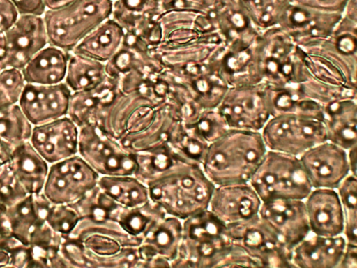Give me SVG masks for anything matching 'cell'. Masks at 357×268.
I'll return each instance as SVG.
<instances>
[{
    "label": "cell",
    "instance_id": "cell-18",
    "mask_svg": "<svg viewBox=\"0 0 357 268\" xmlns=\"http://www.w3.org/2000/svg\"><path fill=\"white\" fill-rule=\"evenodd\" d=\"M100 256L117 254L126 247L139 246L142 239L127 233L111 219L95 220L82 218L66 237Z\"/></svg>",
    "mask_w": 357,
    "mask_h": 268
},
{
    "label": "cell",
    "instance_id": "cell-46",
    "mask_svg": "<svg viewBox=\"0 0 357 268\" xmlns=\"http://www.w3.org/2000/svg\"><path fill=\"white\" fill-rule=\"evenodd\" d=\"M26 83L19 68H6L0 72V84L15 104L18 103Z\"/></svg>",
    "mask_w": 357,
    "mask_h": 268
},
{
    "label": "cell",
    "instance_id": "cell-11",
    "mask_svg": "<svg viewBox=\"0 0 357 268\" xmlns=\"http://www.w3.org/2000/svg\"><path fill=\"white\" fill-rule=\"evenodd\" d=\"M234 245L243 249L258 267H294L292 251L287 248L257 214L238 223L227 225Z\"/></svg>",
    "mask_w": 357,
    "mask_h": 268
},
{
    "label": "cell",
    "instance_id": "cell-42",
    "mask_svg": "<svg viewBox=\"0 0 357 268\" xmlns=\"http://www.w3.org/2000/svg\"><path fill=\"white\" fill-rule=\"evenodd\" d=\"M209 144L192 130L183 126L169 146L186 161L201 165Z\"/></svg>",
    "mask_w": 357,
    "mask_h": 268
},
{
    "label": "cell",
    "instance_id": "cell-44",
    "mask_svg": "<svg viewBox=\"0 0 357 268\" xmlns=\"http://www.w3.org/2000/svg\"><path fill=\"white\" fill-rule=\"evenodd\" d=\"M81 219L70 204L51 203L46 216L50 228L62 237H68Z\"/></svg>",
    "mask_w": 357,
    "mask_h": 268
},
{
    "label": "cell",
    "instance_id": "cell-12",
    "mask_svg": "<svg viewBox=\"0 0 357 268\" xmlns=\"http://www.w3.org/2000/svg\"><path fill=\"white\" fill-rule=\"evenodd\" d=\"M99 177L77 154L50 165L42 192L53 204H71L94 188Z\"/></svg>",
    "mask_w": 357,
    "mask_h": 268
},
{
    "label": "cell",
    "instance_id": "cell-14",
    "mask_svg": "<svg viewBox=\"0 0 357 268\" xmlns=\"http://www.w3.org/2000/svg\"><path fill=\"white\" fill-rule=\"evenodd\" d=\"M357 2L349 0L331 34L305 52L319 54L333 62L348 81L356 85Z\"/></svg>",
    "mask_w": 357,
    "mask_h": 268
},
{
    "label": "cell",
    "instance_id": "cell-35",
    "mask_svg": "<svg viewBox=\"0 0 357 268\" xmlns=\"http://www.w3.org/2000/svg\"><path fill=\"white\" fill-rule=\"evenodd\" d=\"M97 185L123 207H137L150 200L147 186L134 175L100 176Z\"/></svg>",
    "mask_w": 357,
    "mask_h": 268
},
{
    "label": "cell",
    "instance_id": "cell-51",
    "mask_svg": "<svg viewBox=\"0 0 357 268\" xmlns=\"http://www.w3.org/2000/svg\"><path fill=\"white\" fill-rule=\"evenodd\" d=\"M357 267V244L347 243L337 267L356 268Z\"/></svg>",
    "mask_w": 357,
    "mask_h": 268
},
{
    "label": "cell",
    "instance_id": "cell-43",
    "mask_svg": "<svg viewBox=\"0 0 357 268\" xmlns=\"http://www.w3.org/2000/svg\"><path fill=\"white\" fill-rule=\"evenodd\" d=\"M183 126L208 144L220 137L229 128L218 108L203 110L193 123Z\"/></svg>",
    "mask_w": 357,
    "mask_h": 268
},
{
    "label": "cell",
    "instance_id": "cell-53",
    "mask_svg": "<svg viewBox=\"0 0 357 268\" xmlns=\"http://www.w3.org/2000/svg\"><path fill=\"white\" fill-rule=\"evenodd\" d=\"M13 148L0 140V165L9 161Z\"/></svg>",
    "mask_w": 357,
    "mask_h": 268
},
{
    "label": "cell",
    "instance_id": "cell-33",
    "mask_svg": "<svg viewBox=\"0 0 357 268\" xmlns=\"http://www.w3.org/2000/svg\"><path fill=\"white\" fill-rule=\"evenodd\" d=\"M167 214L151 200L144 204L127 207L117 204L109 218L116 222L129 234L142 239L146 231Z\"/></svg>",
    "mask_w": 357,
    "mask_h": 268
},
{
    "label": "cell",
    "instance_id": "cell-26",
    "mask_svg": "<svg viewBox=\"0 0 357 268\" xmlns=\"http://www.w3.org/2000/svg\"><path fill=\"white\" fill-rule=\"evenodd\" d=\"M347 244L342 234L324 237L310 233L291 252L294 267L334 268L339 264Z\"/></svg>",
    "mask_w": 357,
    "mask_h": 268
},
{
    "label": "cell",
    "instance_id": "cell-31",
    "mask_svg": "<svg viewBox=\"0 0 357 268\" xmlns=\"http://www.w3.org/2000/svg\"><path fill=\"white\" fill-rule=\"evenodd\" d=\"M124 36L123 28L110 17L89 32L70 52L106 63L119 50Z\"/></svg>",
    "mask_w": 357,
    "mask_h": 268
},
{
    "label": "cell",
    "instance_id": "cell-20",
    "mask_svg": "<svg viewBox=\"0 0 357 268\" xmlns=\"http://www.w3.org/2000/svg\"><path fill=\"white\" fill-rule=\"evenodd\" d=\"M71 94L64 82L26 83L17 104L29 122L36 126L67 116Z\"/></svg>",
    "mask_w": 357,
    "mask_h": 268
},
{
    "label": "cell",
    "instance_id": "cell-47",
    "mask_svg": "<svg viewBox=\"0 0 357 268\" xmlns=\"http://www.w3.org/2000/svg\"><path fill=\"white\" fill-rule=\"evenodd\" d=\"M162 13L165 12H190L202 13L203 0H159Z\"/></svg>",
    "mask_w": 357,
    "mask_h": 268
},
{
    "label": "cell",
    "instance_id": "cell-24",
    "mask_svg": "<svg viewBox=\"0 0 357 268\" xmlns=\"http://www.w3.org/2000/svg\"><path fill=\"white\" fill-rule=\"evenodd\" d=\"M183 126L177 109L165 100L156 107L153 119L145 128L126 134L119 141L130 152H146L169 146Z\"/></svg>",
    "mask_w": 357,
    "mask_h": 268
},
{
    "label": "cell",
    "instance_id": "cell-38",
    "mask_svg": "<svg viewBox=\"0 0 357 268\" xmlns=\"http://www.w3.org/2000/svg\"><path fill=\"white\" fill-rule=\"evenodd\" d=\"M253 24L263 31L277 26L289 0H237Z\"/></svg>",
    "mask_w": 357,
    "mask_h": 268
},
{
    "label": "cell",
    "instance_id": "cell-16",
    "mask_svg": "<svg viewBox=\"0 0 357 268\" xmlns=\"http://www.w3.org/2000/svg\"><path fill=\"white\" fill-rule=\"evenodd\" d=\"M258 215L291 251L310 233L304 200L261 202Z\"/></svg>",
    "mask_w": 357,
    "mask_h": 268
},
{
    "label": "cell",
    "instance_id": "cell-28",
    "mask_svg": "<svg viewBox=\"0 0 357 268\" xmlns=\"http://www.w3.org/2000/svg\"><path fill=\"white\" fill-rule=\"evenodd\" d=\"M8 165L26 193H42L50 165L35 150L29 140L13 148Z\"/></svg>",
    "mask_w": 357,
    "mask_h": 268
},
{
    "label": "cell",
    "instance_id": "cell-27",
    "mask_svg": "<svg viewBox=\"0 0 357 268\" xmlns=\"http://www.w3.org/2000/svg\"><path fill=\"white\" fill-rule=\"evenodd\" d=\"M327 140L346 151L357 145V106L355 99H341L323 105Z\"/></svg>",
    "mask_w": 357,
    "mask_h": 268
},
{
    "label": "cell",
    "instance_id": "cell-22",
    "mask_svg": "<svg viewBox=\"0 0 357 268\" xmlns=\"http://www.w3.org/2000/svg\"><path fill=\"white\" fill-rule=\"evenodd\" d=\"M79 128L68 117L33 126L29 142L49 165L78 154Z\"/></svg>",
    "mask_w": 357,
    "mask_h": 268
},
{
    "label": "cell",
    "instance_id": "cell-10",
    "mask_svg": "<svg viewBox=\"0 0 357 268\" xmlns=\"http://www.w3.org/2000/svg\"><path fill=\"white\" fill-rule=\"evenodd\" d=\"M261 31L255 29L225 42L210 61L229 87L261 82L259 45Z\"/></svg>",
    "mask_w": 357,
    "mask_h": 268
},
{
    "label": "cell",
    "instance_id": "cell-40",
    "mask_svg": "<svg viewBox=\"0 0 357 268\" xmlns=\"http://www.w3.org/2000/svg\"><path fill=\"white\" fill-rule=\"evenodd\" d=\"M303 62L310 77L318 82L331 86L356 88L333 62L319 54L304 51Z\"/></svg>",
    "mask_w": 357,
    "mask_h": 268
},
{
    "label": "cell",
    "instance_id": "cell-5",
    "mask_svg": "<svg viewBox=\"0 0 357 268\" xmlns=\"http://www.w3.org/2000/svg\"><path fill=\"white\" fill-rule=\"evenodd\" d=\"M248 182L261 202L304 200L312 189L298 156L268 149Z\"/></svg>",
    "mask_w": 357,
    "mask_h": 268
},
{
    "label": "cell",
    "instance_id": "cell-30",
    "mask_svg": "<svg viewBox=\"0 0 357 268\" xmlns=\"http://www.w3.org/2000/svg\"><path fill=\"white\" fill-rule=\"evenodd\" d=\"M70 52L47 45L22 69L26 83L55 84L64 81Z\"/></svg>",
    "mask_w": 357,
    "mask_h": 268
},
{
    "label": "cell",
    "instance_id": "cell-49",
    "mask_svg": "<svg viewBox=\"0 0 357 268\" xmlns=\"http://www.w3.org/2000/svg\"><path fill=\"white\" fill-rule=\"evenodd\" d=\"M20 14L10 0H0V34H4L17 20Z\"/></svg>",
    "mask_w": 357,
    "mask_h": 268
},
{
    "label": "cell",
    "instance_id": "cell-34",
    "mask_svg": "<svg viewBox=\"0 0 357 268\" xmlns=\"http://www.w3.org/2000/svg\"><path fill=\"white\" fill-rule=\"evenodd\" d=\"M107 77L105 63L70 52L63 82L72 92L93 89Z\"/></svg>",
    "mask_w": 357,
    "mask_h": 268
},
{
    "label": "cell",
    "instance_id": "cell-45",
    "mask_svg": "<svg viewBox=\"0 0 357 268\" xmlns=\"http://www.w3.org/2000/svg\"><path fill=\"white\" fill-rule=\"evenodd\" d=\"M28 193L14 177L8 161L0 165V207L6 209Z\"/></svg>",
    "mask_w": 357,
    "mask_h": 268
},
{
    "label": "cell",
    "instance_id": "cell-37",
    "mask_svg": "<svg viewBox=\"0 0 357 268\" xmlns=\"http://www.w3.org/2000/svg\"><path fill=\"white\" fill-rule=\"evenodd\" d=\"M32 128L17 103L0 110V140L11 147L29 141Z\"/></svg>",
    "mask_w": 357,
    "mask_h": 268
},
{
    "label": "cell",
    "instance_id": "cell-23",
    "mask_svg": "<svg viewBox=\"0 0 357 268\" xmlns=\"http://www.w3.org/2000/svg\"><path fill=\"white\" fill-rule=\"evenodd\" d=\"M261 200L249 182L215 186L208 209L226 225L248 221L258 214Z\"/></svg>",
    "mask_w": 357,
    "mask_h": 268
},
{
    "label": "cell",
    "instance_id": "cell-36",
    "mask_svg": "<svg viewBox=\"0 0 357 268\" xmlns=\"http://www.w3.org/2000/svg\"><path fill=\"white\" fill-rule=\"evenodd\" d=\"M162 13L159 0H116L111 17L129 31L141 22L157 18Z\"/></svg>",
    "mask_w": 357,
    "mask_h": 268
},
{
    "label": "cell",
    "instance_id": "cell-55",
    "mask_svg": "<svg viewBox=\"0 0 357 268\" xmlns=\"http://www.w3.org/2000/svg\"><path fill=\"white\" fill-rule=\"evenodd\" d=\"M15 104L11 100L6 91L0 84V110Z\"/></svg>",
    "mask_w": 357,
    "mask_h": 268
},
{
    "label": "cell",
    "instance_id": "cell-8",
    "mask_svg": "<svg viewBox=\"0 0 357 268\" xmlns=\"http://www.w3.org/2000/svg\"><path fill=\"white\" fill-rule=\"evenodd\" d=\"M260 132L268 150L296 156L327 141L321 119L296 114L271 117Z\"/></svg>",
    "mask_w": 357,
    "mask_h": 268
},
{
    "label": "cell",
    "instance_id": "cell-7",
    "mask_svg": "<svg viewBox=\"0 0 357 268\" xmlns=\"http://www.w3.org/2000/svg\"><path fill=\"white\" fill-rule=\"evenodd\" d=\"M51 203L42 192L27 194L7 207L2 222L5 234L25 246L59 249L63 237L46 221Z\"/></svg>",
    "mask_w": 357,
    "mask_h": 268
},
{
    "label": "cell",
    "instance_id": "cell-25",
    "mask_svg": "<svg viewBox=\"0 0 357 268\" xmlns=\"http://www.w3.org/2000/svg\"><path fill=\"white\" fill-rule=\"evenodd\" d=\"M304 202L311 233L324 237L343 234L344 211L335 189L312 188Z\"/></svg>",
    "mask_w": 357,
    "mask_h": 268
},
{
    "label": "cell",
    "instance_id": "cell-52",
    "mask_svg": "<svg viewBox=\"0 0 357 268\" xmlns=\"http://www.w3.org/2000/svg\"><path fill=\"white\" fill-rule=\"evenodd\" d=\"M46 10H56L70 4L74 0H43Z\"/></svg>",
    "mask_w": 357,
    "mask_h": 268
},
{
    "label": "cell",
    "instance_id": "cell-6",
    "mask_svg": "<svg viewBox=\"0 0 357 268\" xmlns=\"http://www.w3.org/2000/svg\"><path fill=\"white\" fill-rule=\"evenodd\" d=\"M112 6V0H74L63 8L46 10L43 17L48 45L71 52L89 32L111 17Z\"/></svg>",
    "mask_w": 357,
    "mask_h": 268
},
{
    "label": "cell",
    "instance_id": "cell-50",
    "mask_svg": "<svg viewBox=\"0 0 357 268\" xmlns=\"http://www.w3.org/2000/svg\"><path fill=\"white\" fill-rule=\"evenodd\" d=\"M20 15L43 16L46 10L43 0H10Z\"/></svg>",
    "mask_w": 357,
    "mask_h": 268
},
{
    "label": "cell",
    "instance_id": "cell-3",
    "mask_svg": "<svg viewBox=\"0 0 357 268\" xmlns=\"http://www.w3.org/2000/svg\"><path fill=\"white\" fill-rule=\"evenodd\" d=\"M178 253L170 267H222L232 242L227 225L208 209L182 221Z\"/></svg>",
    "mask_w": 357,
    "mask_h": 268
},
{
    "label": "cell",
    "instance_id": "cell-21",
    "mask_svg": "<svg viewBox=\"0 0 357 268\" xmlns=\"http://www.w3.org/2000/svg\"><path fill=\"white\" fill-rule=\"evenodd\" d=\"M6 68L22 70L28 61L48 45L43 16L20 15L15 23L4 33Z\"/></svg>",
    "mask_w": 357,
    "mask_h": 268
},
{
    "label": "cell",
    "instance_id": "cell-54",
    "mask_svg": "<svg viewBox=\"0 0 357 268\" xmlns=\"http://www.w3.org/2000/svg\"><path fill=\"white\" fill-rule=\"evenodd\" d=\"M350 174L356 177V146L347 150Z\"/></svg>",
    "mask_w": 357,
    "mask_h": 268
},
{
    "label": "cell",
    "instance_id": "cell-15",
    "mask_svg": "<svg viewBox=\"0 0 357 268\" xmlns=\"http://www.w3.org/2000/svg\"><path fill=\"white\" fill-rule=\"evenodd\" d=\"M342 13H329L289 3L278 24L302 49L319 45L328 37Z\"/></svg>",
    "mask_w": 357,
    "mask_h": 268
},
{
    "label": "cell",
    "instance_id": "cell-13",
    "mask_svg": "<svg viewBox=\"0 0 357 268\" xmlns=\"http://www.w3.org/2000/svg\"><path fill=\"white\" fill-rule=\"evenodd\" d=\"M217 108L230 128L260 131L271 118L262 83L229 87Z\"/></svg>",
    "mask_w": 357,
    "mask_h": 268
},
{
    "label": "cell",
    "instance_id": "cell-29",
    "mask_svg": "<svg viewBox=\"0 0 357 268\" xmlns=\"http://www.w3.org/2000/svg\"><path fill=\"white\" fill-rule=\"evenodd\" d=\"M119 91L117 80L107 76L102 84L93 89L72 92L67 116L78 128L94 124L100 113Z\"/></svg>",
    "mask_w": 357,
    "mask_h": 268
},
{
    "label": "cell",
    "instance_id": "cell-9",
    "mask_svg": "<svg viewBox=\"0 0 357 268\" xmlns=\"http://www.w3.org/2000/svg\"><path fill=\"white\" fill-rule=\"evenodd\" d=\"M78 154L100 175H133L135 154L96 124L79 128Z\"/></svg>",
    "mask_w": 357,
    "mask_h": 268
},
{
    "label": "cell",
    "instance_id": "cell-39",
    "mask_svg": "<svg viewBox=\"0 0 357 268\" xmlns=\"http://www.w3.org/2000/svg\"><path fill=\"white\" fill-rule=\"evenodd\" d=\"M343 209L344 228L343 234L347 243L357 244V179L347 175L336 188Z\"/></svg>",
    "mask_w": 357,
    "mask_h": 268
},
{
    "label": "cell",
    "instance_id": "cell-4",
    "mask_svg": "<svg viewBox=\"0 0 357 268\" xmlns=\"http://www.w3.org/2000/svg\"><path fill=\"white\" fill-rule=\"evenodd\" d=\"M304 51L279 26L261 31L259 64L264 84L296 86L311 77L303 62Z\"/></svg>",
    "mask_w": 357,
    "mask_h": 268
},
{
    "label": "cell",
    "instance_id": "cell-48",
    "mask_svg": "<svg viewBox=\"0 0 357 268\" xmlns=\"http://www.w3.org/2000/svg\"><path fill=\"white\" fill-rule=\"evenodd\" d=\"M290 3L318 10L342 13L349 0H289Z\"/></svg>",
    "mask_w": 357,
    "mask_h": 268
},
{
    "label": "cell",
    "instance_id": "cell-1",
    "mask_svg": "<svg viewBox=\"0 0 357 268\" xmlns=\"http://www.w3.org/2000/svg\"><path fill=\"white\" fill-rule=\"evenodd\" d=\"M150 200L181 221L208 209L215 185L200 164L178 158L146 184Z\"/></svg>",
    "mask_w": 357,
    "mask_h": 268
},
{
    "label": "cell",
    "instance_id": "cell-19",
    "mask_svg": "<svg viewBox=\"0 0 357 268\" xmlns=\"http://www.w3.org/2000/svg\"><path fill=\"white\" fill-rule=\"evenodd\" d=\"M182 230V221L170 215L154 223L137 247L140 267H170L178 253Z\"/></svg>",
    "mask_w": 357,
    "mask_h": 268
},
{
    "label": "cell",
    "instance_id": "cell-17",
    "mask_svg": "<svg viewBox=\"0 0 357 268\" xmlns=\"http://www.w3.org/2000/svg\"><path fill=\"white\" fill-rule=\"evenodd\" d=\"M298 158L312 188L336 189L350 174L347 151L328 140L308 149Z\"/></svg>",
    "mask_w": 357,
    "mask_h": 268
},
{
    "label": "cell",
    "instance_id": "cell-2",
    "mask_svg": "<svg viewBox=\"0 0 357 268\" xmlns=\"http://www.w3.org/2000/svg\"><path fill=\"white\" fill-rule=\"evenodd\" d=\"M266 151L260 131L229 128L208 145L201 166L215 186L248 182Z\"/></svg>",
    "mask_w": 357,
    "mask_h": 268
},
{
    "label": "cell",
    "instance_id": "cell-41",
    "mask_svg": "<svg viewBox=\"0 0 357 268\" xmlns=\"http://www.w3.org/2000/svg\"><path fill=\"white\" fill-rule=\"evenodd\" d=\"M70 204L81 218L103 220L109 219V213L117 203L96 185L79 200Z\"/></svg>",
    "mask_w": 357,
    "mask_h": 268
},
{
    "label": "cell",
    "instance_id": "cell-56",
    "mask_svg": "<svg viewBox=\"0 0 357 268\" xmlns=\"http://www.w3.org/2000/svg\"><path fill=\"white\" fill-rule=\"evenodd\" d=\"M6 47L4 34H0V72L6 68L5 66Z\"/></svg>",
    "mask_w": 357,
    "mask_h": 268
},
{
    "label": "cell",
    "instance_id": "cell-57",
    "mask_svg": "<svg viewBox=\"0 0 357 268\" xmlns=\"http://www.w3.org/2000/svg\"><path fill=\"white\" fill-rule=\"evenodd\" d=\"M112 1H116V0H112Z\"/></svg>",
    "mask_w": 357,
    "mask_h": 268
},
{
    "label": "cell",
    "instance_id": "cell-32",
    "mask_svg": "<svg viewBox=\"0 0 357 268\" xmlns=\"http://www.w3.org/2000/svg\"><path fill=\"white\" fill-rule=\"evenodd\" d=\"M264 85L271 117L285 114H296L323 120V105L305 96L298 85L284 87Z\"/></svg>",
    "mask_w": 357,
    "mask_h": 268
}]
</instances>
